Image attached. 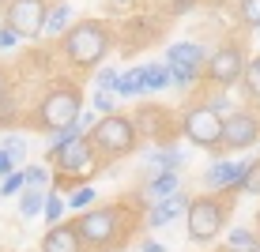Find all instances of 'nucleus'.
<instances>
[{
	"mask_svg": "<svg viewBox=\"0 0 260 252\" xmlns=\"http://www.w3.org/2000/svg\"><path fill=\"white\" fill-rule=\"evenodd\" d=\"M128 219H132V211L124 203H110V207H94V211L79 214L76 230L83 237V245L106 252V248H121L128 241Z\"/></svg>",
	"mask_w": 260,
	"mask_h": 252,
	"instance_id": "nucleus-1",
	"label": "nucleus"
},
{
	"mask_svg": "<svg viewBox=\"0 0 260 252\" xmlns=\"http://www.w3.org/2000/svg\"><path fill=\"white\" fill-rule=\"evenodd\" d=\"M60 49H64V57H68L76 68H94L98 60L110 53V26L98 23V19L76 23V26L64 34Z\"/></svg>",
	"mask_w": 260,
	"mask_h": 252,
	"instance_id": "nucleus-2",
	"label": "nucleus"
},
{
	"mask_svg": "<svg viewBox=\"0 0 260 252\" xmlns=\"http://www.w3.org/2000/svg\"><path fill=\"white\" fill-rule=\"evenodd\" d=\"M226 214H230V196L208 192V196H196L189 200V211H185V222H189V241L196 245H208L222 233L226 226Z\"/></svg>",
	"mask_w": 260,
	"mask_h": 252,
	"instance_id": "nucleus-3",
	"label": "nucleus"
},
{
	"mask_svg": "<svg viewBox=\"0 0 260 252\" xmlns=\"http://www.w3.org/2000/svg\"><path fill=\"white\" fill-rule=\"evenodd\" d=\"M79 113H83V94H79V87L76 83H57V87H49L46 98H42L38 124H34V128H42V132L68 128V124L79 121Z\"/></svg>",
	"mask_w": 260,
	"mask_h": 252,
	"instance_id": "nucleus-4",
	"label": "nucleus"
},
{
	"mask_svg": "<svg viewBox=\"0 0 260 252\" xmlns=\"http://www.w3.org/2000/svg\"><path fill=\"white\" fill-rule=\"evenodd\" d=\"M94 143L91 136H76L68 143H60V147H49V162L57 166V177H91L98 169V155H94Z\"/></svg>",
	"mask_w": 260,
	"mask_h": 252,
	"instance_id": "nucleus-5",
	"label": "nucleus"
},
{
	"mask_svg": "<svg viewBox=\"0 0 260 252\" xmlns=\"http://www.w3.org/2000/svg\"><path fill=\"white\" fill-rule=\"evenodd\" d=\"M87 136L98 147V155H128L136 147V124L124 113H106V121H94Z\"/></svg>",
	"mask_w": 260,
	"mask_h": 252,
	"instance_id": "nucleus-6",
	"label": "nucleus"
},
{
	"mask_svg": "<svg viewBox=\"0 0 260 252\" xmlns=\"http://www.w3.org/2000/svg\"><path fill=\"white\" fill-rule=\"evenodd\" d=\"M245 49H241V42H226V46H219L208 57V64H204V83L211 87H234L241 83V76H245Z\"/></svg>",
	"mask_w": 260,
	"mask_h": 252,
	"instance_id": "nucleus-7",
	"label": "nucleus"
},
{
	"mask_svg": "<svg viewBox=\"0 0 260 252\" xmlns=\"http://www.w3.org/2000/svg\"><path fill=\"white\" fill-rule=\"evenodd\" d=\"M181 136L192 147L219 151L222 147V113L211 110V105H196V110H189L181 117Z\"/></svg>",
	"mask_w": 260,
	"mask_h": 252,
	"instance_id": "nucleus-8",
	"label": "nucleus"
},
{
	"mask_svg": "<svg viewBox=\"0 0 260 252\" xmlns=\"http://www.w3.org/2000/svg\"><path fill=\"white\" fill-rule=\"evenodd\" d=\"M46 0H12V4H4V23L15 26L19 30V38H38L42 30H46Z\"/></svg>",
	"mask_w": 260,
	"mask_h": 252,
	"instance_id": "nucleus-9",
	"label": "nucleus"
},
{
	"mask_svg": "<svg viewBox=\"0 0 260 252\" xmlns=\"http://www.w3.org/2000/svg\"><path fill=\"white\" fill-rule=\"evenodd\" d=\"M260 143V117L249 110H234L230 117H222V147L219 151H245Z\"/></svg>",
	"mask_w": 260,
	"mask_h": 252,
	"instance_id": "nucleus-10",
	"label": "nucleus"
},
{
	"mask_svg": "<svg viewBox=\"0 0 260 252\" xmlns=\"http://www.w3.org/2000/svg\"><path fill=\"white\" fill-rule=\"evenodd\" d=\"M249 162H211L208 173H204V185L211 188V192H238L241 188V177H245Z\"/></svg>",
	"mask_w": 260,
	"mask_h": 252,
	"instance_id": "nucleus-11",
	"label": "nucleus"
},
{
	"mask_svg": "<svg viewBox=\"0 0 260 252\" xmlns=\"http://www.w3.org/2000/svg\"><path fill=\"white\" fill-rule=\"evenodd\" d=\"M166 64H170V68H181V71H192V76H200L204 64H208V53H204V46H196V42H177V46L166 49Z\"/></svg>",
	"mask_w": 260,
	"mask_h": 252,
	"instance_id": "nucleus-12",
	"label": "nucleus"
},
{
	"mask_svg": "<svg viewBox=\"0 0 260 252\" xmlns=\"http://www.w3.org/2000/svg\"><path fill=\"white\" fill-rule=\"evenodd\" d=\"M42 252H83V237H79L76 222H57L42 237Z\"/></svg>",
	"mask_w": 260,
	"mask_h": 252,
	"instance_id": "nucleus-13",
	"label": "nucleus"
},
{
	"mask_svg": "<svg viewBox=\"0 0 260 252\" xmlns=\"http://www.w3.org/2000/svg\"><path fill=\"white\" fill-rule=\"evenodd\" d=\"M189 211V200L185 196H166V200H158L155 207H151V214H147V226H166V222H174L177 214H185Z\"/></svg>",
	"mask_w": 260,
	"mask_h": 252,
	"instance_id": "nucleus-14",
	"label": "nucleus"
},
{
	"mask_svg": "<svg viewBox=\"0 0 260 252\" xmlns=\"http://www.w3.org/2000/svg\"><path fill=\"white\" fill-rule=\"evenodd\" d=\"M177 188H181V181H177V169H162V173L147 185V200L158 203V200H166V196H177Z\"/></svg>",
	"mask_w": 260,
	"mask_h": 252,
	"instance_id": "nucleus-15",
	"label": "nucleus"
},
{
	"mask_svg": "<svg viewBox=\"0 0 260 252\" xmlns=\"http://www.w3.org/2000/svg\"><path fill=\"white\" fill-rule=\"evenodd\" d=\"M147 68L151 64H140L136 71H128V76H117V87H113V91L117 94H143V87H147Z\"/></svg>",
	"mask_w": 260,
	"mask_h": 252,
	"instance_id": "nucleus-16",
	"label": "nucleus"
},
{
	"mask_svg": "<svg viewBox=\"0 0 260 252\" xmlns=\"http://www.w3.org/2000/svg\"><path fill=\"white\" fill-rule=\"evenodd\" d=\"M241 91H245L249 102H260V57H253L245 64V76H241Z\"/></svg>",
	"mask_w": 260,
	"mask_h": 252,
	"instance_id": "nucleus-17",
	"label": "nucleus"
},
{
	"mask_svg": "<svg viewBox=\"0 0 260 252\" xmlns=\"http://www.w3.org/2000/svg\"><path fill=\"white\" fill-rule=\"evenodd\" d=\"M226 252H260V237L253 230H234L226 237Z\"/></svg>",
	"mask_w": 260,
	"mask_h": 252,
	"instance_id": "nucleus-18",
	"label": "nucleus"
},
{
	"mask_svg": "<svg viewBox=\"0 0 260 252\" xmlns=\"http://www.w3.org/2000/svg\"><path fill=\"white\" fill-rule=\"evenodd\" d=\"M42 207H46V192H42V188H26L19 196V214H26V219H34Z\"/></svg>",
	"mask_w": 260,
	"mask_h": 252,
	"instance_id": "nucleus-19",
	"label": "nucleus"
},
{
	"mask_svg": "<svg viewBox=\"0 0 260 252\" xmlns=\"http://www.w3.org/2000/svg\"><path fill=\"white\" fill-rule=\"evenodd\" d=\"M162 87H170V64H151L147 68V87H143V94H155V91H162Z\"/></svg>",
	"mask_w": 260,
	"mask_h": 252,
	"instance_id": "nucleus-20",
	"label": "nucleus"
},
{
	"mask_svg": "<svg viewBox=\"0 0 260 252\" xmlns=\"http://www.w3.org/2000/svg\"><path fill=\"white\" fill-rule=\"evenodd\" d=\"M238 19H241V26H249V30H260V0H241Z\"/></svg>",
	"mask_w": 260,
	"mask_h": 252,
	"instance_id": "nucleus-21",
	"label": "nucleus"
},
{
	"mask_svg": "<svg viewBox=\"0 0 260 252\" xmlns=\"http://www.w3.org/2000/svg\"><path fill=\"white\" fill-rule=\"evenodd\" d=\"M68 19H72V8H68V4L53 8V12L46 15V30H42V34H60V30L68 26Z\"/></svg>",
	"mask_w": 260,
	"mask_h": 252,
	"instance_id": "nucleus-22",
	"label": "nucleus"
},
{
	"mask_svg": "<svg viewBox=\"0 0 260 252\" xmlns=\"http://www.w3.org/2000/svg\"><path fill=\"white\" fill-rule=\"evenodd\" d=\"M94 110L117 113V91H113V87H98V91H94Z\"/></svg>",
	"mask_w": 260,
	"mask_h": 252,
	"instance_id": "nucleus-23",
	"label": "nucleus"
},
{
	"mask_svg": "<svg viewBox=\"0 0 260 252\" xmlns=\"http://www.w3.org/2000/svg\"><path fill=\"white\" fill-rule=\"evenodd\" d=\"M151 162H155L158 169H177V166L185 162V155H181V151H174V147H170V151H158V155H151Z\"/></svg>",
	"mask_w": 260,
	"mask_h": 252,
	"instance_id": "nucleus-24",
	"label": "nucleus"
},
{
	"mask_svg": "<svg viewBox=\"0 0 260 252\" xmlns=\"http://www.w3.org/2000/svg\"><path fill=\"white\" fill-rule=\"evenodd\" d=\"M238 192L260 196V162H249V169H245V177H241V188H238Z\"/></svg>",
	"mask_w": 260,
	"mask_h": 252,
	"instance_id": "nucleus-25",
	"label": "nucleus"
},
{
	"mask_svg": "<svg viewBox=\"0 0 260 252\" xmlns=\"http://www.w3.org/2000/svg\"><path fill=\"white\" fill-rule=\"evenodd\" d=\"M42 211H46L42 219H46L49 226H57L60 214H64V200H60V196H46V207H42Z\"/></svg>",
	"mask_w": 260,
	"mask_h": 252,
	"instance_id": "nucleus-26",
	"label": "nucleus"
},
{
	"mask_svg": "<svg viewBox=\"0 0 260 252\" xmlns=\"http://www.w3.org/2000/svg\"><path fill=\"white\" fill-rule=\"evenodd\" d=\"M23 185H26L23 169H12V173L4 177V185H0V196H15V192H23Z\"/></svg>",
	"mask_w": 260,
	"mask_h": 252,
	"instance_id": "nucleus-27",
	"label": "nucleus"
},
{
	"mask_svg": "<svg viewBox=\"0 0 260 252\" xmlns=\"http://www.w3.org/2000/svg\"><path fill=\"white\" fill-rule=\"evenodd\" d=\"M23 177H26V185H30V188H42V185L49 181V173H46L42 166H26V169H23Z\"/></svg>",
	"mask_w": 260,
	"mask_h": 252,
	"instance_id": "nucleus-28",
	"label": "nucleus"
},
{
	"mask_svg": "<svg viewBox=\"0 0 260 252\" xmlns=\"http://www.w3.org/2000/svg\"><path fill=\"white\" fill-rule=\"evenodd\" d=\"M15 121V105H12V94H0V124H12Z\"/></svg>",
	"mask_w": 260,
	"mask_h": 252,
	"instance_id": "nucleus-29",
	"label": "nucleus"
},
{
	"mask_svg": "<svg viewBox=\"0 0 260 252\" xmlns=\"http://www.w3.org/2000/svg\"><path fill=\"white\" fill-rule=\"evenodd\" d=\"M15 42H19V30H15V26H0V49H12L15 46Z\"/></svg>",
	"mask_w": 260,
	"mask_h": 252,
	"instance_id": "nucleus-30",
	"label": "nucleus"
},
{
	"mask_svg": "<svg viewBox=\"0 0 260 252\" xmlns=\"http://www.w3.org/2000/svg\"><path fill=\"white\" fill-rule=\"evenodd\" d=\"M91 200H94V192H91V188H76V192H72V207H91Z\"/></svg>",
	"mask_w": 260,
	"mask_h": 252,
	"instance_id": "nucleus-31",
	"label": "nucleus"
},
{
	"mask_svg": "<svg viewBox=\"0 0 260 252\" xmlns=\"http://www.w3.org/2000/svg\"><path fill=\"white\" fill-rule=\"evenodd\" d=\"M94 83H98V87H117V68H102V71L94 76Z\"/></svg>",
	"mask_w": 260,
	"mask_h": 252,
	"instance_id": "nucleus-32",
	"label": "nucleus"
},
{
	"mask_svg": "<svg viewBox=\"0 0 260 252\" xmlns=\"http://www.w3.org/2000/svg\"><path fill=\"white\" fill-rule=\"evenodd\" d=\"M15 169V158H12V151L8 147H0V177H8Z\"/></svg>",
	"mask_w": 260,
	"mask_h": 252,
	"instance_id": "nucleus-33",
	"label": "nucleus"
},
{
	"mask_svg": "<svg viewBox=\"0 0 260 252\" xmlns=\"http://www.w3.org/2000/svg\"><path fill=\"white\" fill-rule=\"evenodd\" d=\"M4 147L12 151V158H15V162H19V158H26V143H23V139H15V136H12V139L4 143Z\"/></svg>",
	"mask_w": 260,
	"mask_h": 252,
	"instance_id": "nucleus-34",
	"label": "nucleus"
},
{
	"mask_svg": "<svg viewBox=\"0 0 260 252\" xmlns=\"http://www.w3.org/2000/svg\"><path fill=\"white\" fill-rule=\"evenodd\" d=\"M196 8V0H170V12L174 15H185V12H192Z\"/></svg>",
	"mask_w": 260,
	"mask_h": 252,
	"instance_id": "nucleus-35",
	"label": "nucleus"
},
{
	"mask_svg": "<svg viewBox=\"0 0 260 252\" xmlns=\"http://www.w3.org/2000/svg\"><path fill=\"white\" fill-rule=\"evenodd\" d=\"M211 110H219V113H226V110H230V98H226V94H219V98H215V102H211Z\"/></svg>",
	"mask_w": 260,
	"mask_h": 252,
	"instance_id": "nucleus-36",
	"label": "nucleus"
},
{
	"mask_svg": "<svg viewBox=\"0 0 260 252\" xmlns=\"http://www.w3.org/2000/svg\"><path fill=\"white\" fill-rule=\"evenodd\" d=\"M140 252H166V248L158 245V241H143V248H140Z\"/></svg>",
	"mask_w": 260,
	"mask_h": 252,
	"instance_id": "nucleus-37",
	"label": "nucleus"
},
{
	"mask_svg": "<svg viewBox=\"0 0 260 252\" xmlns=\"http://www.w3.org/2000/svg\"><path fill=\"white\" fill-rule=\"evenodd\" d=\"M0 94H4V76H0Z\"/></svg>",
	"mask_w": 260,
	"mask_h": 252,
	"instance_id": "nucleus-38",
	"label": "nucleus"
},
{
	"mask_svg": "<svg viewBox=\"0 0 260 252\" xmlns=\"http://www.w3.org/2000/svg\"><path fill=\"white\" fill-rule=\"evenodd\" d=\"M0 4H8V0H0Z\"/></svg>",
	"mask_w": 260,
	"mask_h": 252,
	"instance_id": "nucleus-39",
	"label": "nucleus"
}]
</instances>
